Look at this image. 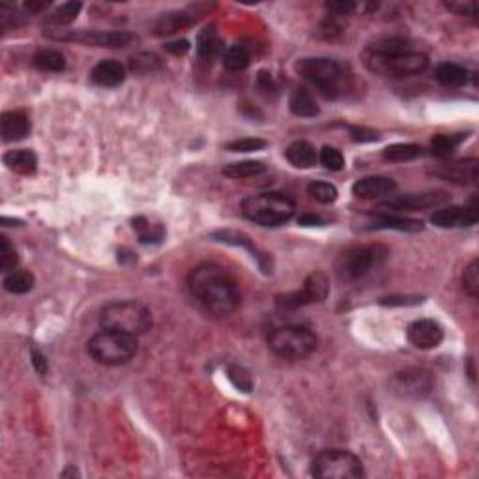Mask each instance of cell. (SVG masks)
I'll list each match as a JSON object with an SVG mask.
<instances>
[{"label": "cell", "instance_id": "6da1fadb", "mask_svg": "<svg viewBox=\"0 0 479 479\" xmlns=\"http://www.w3.org/2000/svg\"><path fill=\"white\" fill-rule=\"evenodd\" d=\"M189 290L206 311L217 316L233 315L240 305V288L227 270L214 263L195 266L189 274Z\"/></svg>", "mask_w": 479, "mask_h": 479}, {"label": "cell", "instance_id": "7a4b0ae2", "mask_svg": "<svg viewBox=\"0 0 479 479\" xmlns=\"http://www.w3.org/2000/svg\"><path fill=\"white\" fill-rule=\"evenodd\" d=\"M100 324L103 330L128 333L133 337H139L147 333L152 326V315L147 305L135 300H120L111 302L101 309Z\"/></svg>", "mask_w": 479, "mask_h": 479}, {"label": "cell", "instance_id": "3957f363", "mask_svg": "<svg viewBox=\"0 0 479 479\" xmlns=\"http://www.w3.org/2000/svg\"><path fill=\"white\" fill-rule=\"evenodd\" d=\"M242 214L260 227H279L294 216V202L281 193L253 195L242 202Z\"/></svg>", "mask_w": 479, "mask_h": 479}, {"label": "cell", "instance_id": "277c9868", "mask_svg": "<svg viewBox=\"0 0 479 479\" xmlns=\"http://www.w3.org/2000/svg\"><path fill=\"white\" fill-rule=\"evenodd\" d=\"M88 354L101 365H124L137 354V337L103 330L88 341Z\"/></svg>", "mask_w": 479, "mask_h": 479}, {"label": "cell", "instance_id": "5b68a950", "mask_svg": "<svg viewBox=\"0 0 479 479\" xmlns=\"http://www.w3.org/2000/svg\"><path fill=\"white\" fill-rule=\"evenodd\" d=\"M390 249L384 244H365L345 251L337 260V274L341 279L356 281L371 274L374 268L384 264Z\"/></svg>", "mask_w": 479, "mask_h": 479}, {"label": "cell", "instance_id": "8992f818", "mask_svg": "<svg viewBox=\"0 0 479 479\" xmlns=\"http://www.w3.org/2000/svg\"><path fill=\"white\" fill-rule=\"evenodd\" d=\"M270 351L285 360H302L316 348V335L305 326H281L268 335Z\"/></svg>", "mask_w": 479, "mask_h": 479}, {"label": "cell", "instance_id": "52a82bcc", "mask_svg": "<svg viewBox=\"0 0 479 479\" xmlns=\"http://www.w3.org/2000/svg\"><path fill=\"white\" fill-rule=\"evenodd\" d=\"M311 473L318 479H358L363 478V464L351 451L326 450L313 459Z\"/></svg>", "mask_w": 479, "mask_h": 479}, {"label": "cell", "instance_id": "ba28073f", "mask_svg": "<svg viewBox=\"0 0 479 479\" xmlns=\"http://www.w3.org/2000/svg\"><path fill=\"white\" fill-rule=\"evenodd\" d=\"M296 70L304 79L313 82L322 90L326 98H335L339 90V81L343 71L341 66L326 57H315V59H302L296 64Z\"/></svg>", "mask_w": 479, "mask_h": 479}, {"label": "cell", "instance_id": "9c48e42d", "mask_svg": "<svg viewBox=\"0 0 479 479\" xmlns=\"http://www.w3.org/2000/svg\"><path fill=\"white\" fill-rule=\"evenodd\" d=\"M367 66L382 75L410 77L425 71L429 59L420 51H404V53L388 54V57L367 54Z\"/></svg>", "mask_w": 479, "mask_h": 479}, {"label": "cell", "instance_id": "30bf717a", "mask_svg": "<svg viewBox=\"0 0 479 479\" xmlns=\"http://www.w3.org/2000/svg\"><path fill=\"white\" fill-rule=\"evenodd\" d=\"M330 294V279L324 272H315L304 281V286L294 293L279 294L275 298V307L281 311H296L309 304L324 302Z\"/></svg>", "mask_w": 479, "mask_h": 479}, {"label": "cell", "instance_id": "8fae6325", "mask_svg": "<svg viewBox=\"0 0 479 479\" xmlns=\"http://www.w3.org/2000/svg\"><path fill=\"white\" fill-rule=\"evenodd\" d=\"M54 40L79 41L84 45L109 47V49H122L131 45L133 36L129 32H100V30H60L51 34Z\"/></svg>", "mask_w": 479, "mask_h": 479}, {"label": "cell", "instance_id": "7c38bea8", "mask_svg": "<svg viewBox=\"0 0 479 479\" xmlns=\"http://www.w3.org/2000/svg\"><path fill=\"white\" fill-rule=\"evenodd\" d=\"M392 390L399 397L404 399H420L425 397L427 393L433 390V378L431 374L423 369H404L392 378Z\"/></svg>", "mask_w": 479, "mask_h": 479}, {"label": "cell", "instance_id": "4fadbf2b", "mask_svg": "<svg viewBox=\"0 0 479 479\" xmlns=\"http://www.w3.org/2000/svg\"><path fill=\"white\" fill-rule=\"evenodd\" d=\"M448 200V195L444 191H429V193H414V195H404L399 199L388 200L384 205H380L376 210L380 214H401V212H420L433 208Z\"/></svg>", "mask_w": 479, "mask_h": 479}, {"label": "cell", "instance_id": "5bb4252c", "mask_svg": "<svg viewBox=\"0 0 479 479\" xmlns=\"http://www.w3.org/2000/svg\"><path fill=\"white\" fill-rule=\"evenodd\" d=\"M408 341L415 348L431 351L444 341V330L439 322L431 320V318L415 320L408 326Z\"/></svg>", "mask_w": 479, "mask_h": 479}, {"label": "cell", "instance_id": "9a60e30c", "mask_svg": "<svg viewBox=\"0 0 479 479\" xmlns=\"http://www.w3.org/2000/svg\"><path fill=\"white\" fill-rule=\"evenodd\" d=\"M478 159H461L453 163H444L429 169V175L439 176L442 180L455 182V184H478Z\"/></svg>", "mask_w": 479, "mask_h": 479}, {"label": "cell", "instance_id": "2e32d148", "mask_svg": "<svg viewBox=\"0 0 479 479\" xmlns=\"http://www.w3.org/2000/svg\"><path fill=\"white\" fill-rule=\"evenodd\" d=\"M395 189H397V184L388 176H367L352 186V193L360 199H378V197L392 195Z\"/></svg>", "mask_w": 479, "mask_h": 479}, {"label": "cell", "instance_id": "e0dca14e", "mask_svg": "<svg viewBox=\"0 0 479 479\" xmlns=\"http://www.w3.org/2000/svg\"><path fill=\"white\" fill-rule=\"evenodd\" d=\"M90 79L98 87H120L126 79V68L117 60H103L98 66H94V70L90 71Z\"/></svg>", "mask_w": 479, "mask_h": 479}, {"label": "cell", "instance_id": "ac0fdd59", "mask_svg": "<svg viewBox=\"0 0 479 479\" xmlns=\"http://www.w3.org/2000/svg\"><path fill=\"white\" fill-rule=\"evenodd\" d=\"M2 128V139L6 142H15L23 140L30 133V122L27 115L21 111H6L0 120Z\"/></svg>", "mask_w": 479, "mask_h": 479}, {"label": "cell", "instance_id": "d6986e66", "mask_svg": "<svg viewBox=\"0 0 479 479\" xmlns=\"http://www.w3.org/2000/svg\"><path fill=\"white\" fill-rule=\"evenodd\" d=\"M212 238L216 240V242H221V244H228V246H236V247H244V249H247V251L251 253L253 258H257L258 266L263 268V272H272V270L268 268V264H266V260H268V257H264V253H260L257 249V247L253 246V242L249 236H246L244 233H236V230H217V233L212 234Z\"/></svg>", "mask_w": 479, "mask_h": 479}, {"label": "cell", "instance_id": "ffe728a7", "mask_svg": "<svg viewBox=\"0 0 479 479\" xmlns=\"http://www.w3.org/2000/svg\"><path fill=\"white\" fill-rule=\"evenodd\" d=\"M369 228H392V230H401V233H421L423 221L397 216V214H380L378 217H374V221L371 223Z\"/></svg>", "mask_w": 479, "mask_h": 479}, {"label": "cell", "instance_id": "44dd1931", "mask_svg": "<svg viewBox=\"0 0 479 479\" xmlns=\"http://www.w3.org/2000/svg\"><path fill=\"white\" fill-rule=\"evenodd\" d=\"M285 156L288 159V163L298 167V169H309V167H313L316 163V159H318L315 147L311 142H307V140H296V142H293L290 147L286 148Z\"/></svg>", "mask_w": 479, "mask_h": 479}, {"label": "cell", "instance_id": "7402d4cb", "mask_svg": "<svg viewBox=\"0 0 479 479\" xmlns=\"http://www.w3.org/2000/svg\"><path fill=\"white\" fill-rule=\"evenodd\" d=\"M4 165L19 175H34L38 169V158L32 150H10L4 154Z\"/></svg>", "mask_w": 479, "mask_h": 479}, {"label": "cell", "instance_id": "603a6c76", "mask_svg": "<svg viewBox=\"0 0 479 479\" xmlns=\"http://www.w3.org/2000/svg\"><path fill=\"white\" fill-rule=\"evenodd\" d=\"M434 79L442 84V87L448 88H459L464 87L468 81V71L459 64H453V62H442V64L436 66L434 70Z\"/></svg>", "mask_w": 479, "mask_h": 479}, {"label": "cell", "instance_id": "cb8c5ba5", "mask_svg": "<svg viewBox=\"0 0 479 479\" xmlns=\"http://www.w3.org/2000/svg\"><path fill=\"white\" fill-rule=\"evenodd\" d=\"M288 107H290L293 115L302 118H315L316 115L320 112V109L316 105L315 98H313L305 88H296V90L290 94Z\"/></svg>", "mask_w": 479, "mask_h": 479}, {"label": "cell", "instance_id": "d4e9b609", "mask_svg": "<svg viewBox=\"0 0 479 479\" xmlns=\"http://www.w3.org/2000/svg\"><path fill=\"white\" fill-rule=\"evenodd\" d=\"M221 51V40L217 34L216 27H206L197 36V53L200 59H216Z\"/></svg>", "mask_w": 479, "mask_h": 479}, {"label": "cell", "instance_id": "484cf974", "mask_svg": "<svg viewBox=\"0 0 479 479\" xmlns=\"http://www.w3.org/2000/svg\"><path fill=\"white\" fill-rule=\"evenodd\" d=\"M264 163L263 161H253V159H246V161H236V163H228L223 167V175L228 176V178H251V176H257L260 172H264Z\"/></svg>", "mask_w": 479, "mask_h": 479}, {"label": "cell", "instance_id": "4316f807", "mask_svg": "<svg viewBox=\"0 0 479 479\" xmlns=\"http://www.w3.org/2000/svg\"><path fill=\"white\" fill-rule=\"evenodd\" d=\"M223 68L228 71H242L246 70L249 62H251V54L244 45L228 47L221 57Z\"/></svg>", "mask_w": 479, "mask_h": 479}, {"label": "cell", "instance_id": "83f0119b", "mask_svg": "<svg viewBox=\"0 0 479 479\" xmlns=\"http://www.w3.org/2000/svg\"><path fill=\"white\" fill-rule=\"evenodd\" d=\"M464 139H466V135L464 133H440L431 140V152H433V156H436V158H448V156H451V154L455 152L457 147H459Z\"/></svg>", "mask_w": 479, "mask_h": 479}, {"label": "cell", "instance_id": "f1b7e54d", "mask_svg": "<svg viewBox=\"0 0 479 479\" xmlns=\"http://www.w3.org/2000/svg\"><path fill=\"white\" fill-rule=\"evenodd\" d=\"M133 228L139 234L140 244H159L165 238V228L158 223H150L147 217H135Z\"/></svg>", "mask_w": 479, "mask_h": 479}, {"label": "cell", "instance_id": "f546056e", "mask_svg": "<svg viewBox=\"0 0 479 479\" xmlns=\"http://www.w3.org/2000/svg\"><path fill=\"white\" fill-rule=\"evenodd\" d=\"M32 64L41 71H62L66 68L64 54L54 49H41L34 54Z\"/></svg>", "mask_w": 479, "mask_h": 479}, {"label": "cell", "instance_id": "4dcf8cb0", "mask_svg": "<svg viewBox=\"0 0 479 479\" xmlns=\"http://www.w3.org/2000/svg\"><path fill=\"white\" fill-rule=\"evenodd\" d=\"M82 4L81 2H64L60 4L54 12H51L45 17L47 24H54V27H66V24L73 23L81 12Z\"/></svg>", "mask_w": 479, "mask_h": 479}, {"label": "cell", "instance_id": "1f68e13d", "mask_svg": "<svg viewBox=\"0 0 479 479\" xmlns=\"http://www.w3.org/2000/svg\"><path fill=\"white\" fill-rule=\"evenodd\" d=\"M384 158L393 163H404V161H412V159L420 158L421 148L412 142H397L392 147L384 148Z\"/></svg>", "mask_w": 479, "mask_h": 479}, {"label": "cell", "instance_id": "d6a6232c", "mask_svg": "<svg viewBox=\"0 0 479 479\" xmlns=\"http://www.w3.org/2000/svg\"><path fill=\"white\" fill-rule=\"evenodd\" d=\"M4 288L10 294H27L34 288V275L30 272H12L4 279Z\"/></svg>", "mask_w": 479, "mask_h": 479}, {"label": "cell", "instance_id": "836d02e7", "mask_svg": "<svg viewBox=\"0 0 479 479\" xmlns=\"http://www.w3.org/2000/svg\"><path fill=\"white\" fill-rule=\"evenodd\" d=\"M431 223H433L434 227L440 228L461 227L462 208H459V206H448V208L436 210L433 216H431Z\"/></svg>", "mask_w": 479, "mask_h": 479}, {"label": "cell", "instance_id": "e575fe53", "mask_svg": "<svg viewBox=\"0 0 479 479\" xmlns=\"http://www.w3.org/2000/svg\"><path fill=\"white\" fill-rule=\"evenodd\" d=\"M227 376L228 380L233 382V386L236 388V390H240V392L249 393L253 388H255L253 374L249 373L246 367H242V365H228Z\"/></svg>", "mask_w": 479, "mask_h": 479}, {"label": "cell", "instance_id": "d590c367", "mask_svg": "<svg viewBox=\"0 0 479 479\" xmlns=\"http://www.w3.org/2000/svg\"><path fill=\"white\" fill-rule=\"evenodd\" d=\"M307 191L315 200L322 202V205H332L337 200V187L330 184V182H311Z\"/></svg>", "mask_w": 479, "mask_h": 479}, {"label": "cell", "instance_id": "8d00e7d4", "mask_svg": "<svg viewBox=\"0 0 479 479\" xmlns=\"http://www.w3.org/2000/svg\"><path fill=\"white\" fill-rule=\"evenodd\" d=\"M189 23H191V19L187 17L186 13H167L156 24V34H172Z\"/></svg>", "mask_w": 479, "mask_h": 479}, {"label": "cell", "instance_id": "74e56055", "mask_svg": "<svg viewBox=\"0 0 479 479\" xmlns=\"http://www.w3.org/2000/svg\"><path fill=\"white\" fill-rule=\"evenodd\" d=\"M17 251L15 247L10 244V240L6 236H0V270L2 272H10L17 266Z\"/></svg>", "mask_w": 479, "mask_h": 479}, {"label": "cell", "instance_id": "f35d334b", "mask_svg": "<svg viewBox=\"0 0 479 479\" xmlns=\"http://www.w3.org/2000/svg\"><path fill=\"white\" fill-rule=\"evenodd\" d=\"M462 285H464V290H466L472 298H476L479 293V263L478 260H472L468 264L464 274H462Z\"/></svg>", "mask_w": 479, "mask_h": 479}, {"label": "cell", "instance_id": "ab89813d", "mask_svg": "<svg viewBox=\"0 0 479 479\" xmlns=\"http://www.w3.org/2000/svg\"><path fill=\"white\" fill-rule=\"evenodd\" d=\"M318 159H320V163L324 165L327 170H341L345 167V158H343V154L333 147L322 148Z\"/></svg>", "mask_w": 479, "mask_h": 479}, {"label": "cell", "instance_id": "60d3db41", "mask_svg": "<svg viewBox=\"0 0 479 479\" xmlns=\"http://www.w3.org/2000/svg\"><path fill=\"white\" fill-rule=\"evenodd\" d=\"M266 147V140L257 139V137H247V139H238L228 142L227 150L230 152H257Z\"/></svg>", "mask_w": 479, "mask_h": 479}, {"label": "cell", "instance_id": "b9f144b4", "mask_svg": "<svg viewBox=\"0 0 479 479\" xmlns=\"http://www.w3.org/2000/svg\"><path fill=\"white\" fill-rule=\"evenodd\" d=\"M159 66H161V60L156 54L142 53L131 59V70L139 71V73H148V71L158 70Z\"/></svg>", "mask_w": 479, "mask_h": 479}, {"label": "cell", "instance_id": "7bdbcfd3", "mask_svg": "<svg viewBox=\"0 0 479 479\" xmlns=\"http://www.w3.org/2000/svg\"><path fill=\"white\" fill-rule=\"evenodd\" d=\"M23 23V15H19L17 10H13V8L8 6L0 8V24H2V29H17V27H21Z\"/></svg>", "mask_w": 479, "mask_h": 479}, {"label": "cell", "instance_id": "ee69618b", "mask_svg": "<svg viewBox=\"0 0 479 479\" xmlns=\"http://www.w3.org/2000/svg\"><path fill=\"white\" fill-rule=\"evenodd\" d=\"M445 8L451 10L453 13H457V15H466V17H476V13H478V2H473V0H466V2H462V0L445 2Z\"/></svg>", "mask_w": 479, "mask_h": 479}, {"label": "cell", "instance_id": "f6af8a7d", "mask_svg": "<svg viewBox=\"0 0 479 479\" xmlns=\"http://www.w3.org/2000/svg\"><path fill=\"white\" fill-rule=\"evenodd\" d=\"M356 8V2H351V0H330V2H326V10H330L335 15H351Z\"/></svg>", "mask_w": 479, "mask_h": 479}, {"label": "cell", "instance_id": "bcb514c9", "mask_svg": "<svg viewBox=\"0 0 479 479\" xmlns=\"http://www.w3.org/2000/svg\"><path fill=\"white\" fill-rule=\"evenodd\" d=\"M423 302L421 296H390V298H382L380 304L390 305V307H395V305H418Z\"/></svg>", "mask_w": 479, "mask_h": 479}, {"label": "cell", "instance_id": "7dc6e473", "mask_svg": "<svg viewBox=\"0 0 479 479\" xmlns=\"http://www.w3.org/2000/svg\"><path fill=\"white\" fill-rule=\"evenodd\" d=\"M351 135L356 142H373V140H378V133L374 129L369 128H358V126H354V128H351Z\"/></svg>", "mask_w": 479, "mask_h": 479}, {"label": "cell", "instance_id": "c3c4849f", "mask_svg": "<svg viewBox=\"0 0 479 479\" xmlns=\"http://www.w3.org/2000/svg\"><path fill=\"white\" fill-rule=\"evenodd\" d=\"M257 88L260 90L263 94H275V90H277V87H275L274 82V77L270 75L268 71H260L257 77Z\"/></svg>", "mask_w": 479, "mask_h": 479}, {"label": "cell", "instance_id": "681fc988", "mask_svg": "<svg viewBox=\"0 0 479 479\" xmlns=\"http://www.w3.org/2000/svg\"><path fill=\"white\" fill-rule=\"evenodd\" d=\"M320 32H324V38H335L341 32V27L333 19H326L320 24Z\"/></svg>", "mask_w": 479, "mask_h": 479}, {"label": "cell", "instance_id": "f907efd6", "mask_svg": "<svg viewBox=\"0 0 479 479\" xmlns=\"http://www.w3.org/2000/svg\"><path fill=\"white\" fill-rule=\"evenodd\" d=\"M169 53L172 54H186L187 51H189V41L187 40H180V41H172V43H167V47H165Z\"/></svg>", "mask_w": 479, "mask_h": 479}, {"label": "cell", "instance_id": "816d5d0a", "mask_svg": "<svg viewBox=\"0 0 479 479\" xmlns=\"http://www.w3.org/2000/svg\"><path fill=\"white\" fill-rule=\"evenodd\" d=\"M32 365L40 374L47 373V360L40 351H32Z\"/></svg>", "mask_w": 479, "mask_h": 479}, {"label": "cell", "instance_id": "f5cc1de1", "mask_svg": "<svg viewBox=\"0 0 479 479\" xmlns=\"http://www.w3.org/2000/svg\"><path fill=\"white\" fill-rule=\"evenodd\" d=\"M47 6H49V2H38V0H32V2H27V4H24V10H27L30 15H38V13H41L43 10H47Z\"/></svg>", "mask_w": 479, "mask_h": 479}, {"label": "cell", "instance_id": "db71d44e", "mask_svg": "<svg viewBox=\"0 0 479 479\" xmlns=\"http://www.w3.org/2000/svg\"><path fill=\"white\" fill-rule=\"evenodd\" d=\"M300 225H304V227H318V225H322V219L318 216H313V214H305V216L300 217Z\"/></svg>", "mask_w": 479, "mask_h": 479}]
</instances>
